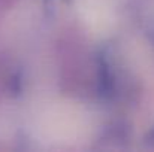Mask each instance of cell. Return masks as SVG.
I'll use <instances>...</instances> for the list:
<instances>
[{"instance_id":"6da1fadb","label":"cell","mask_w":154,"mask_h":152,"mask_svg":"<svg viewBox=\"0 0 154 152\" xmlns=\"http://www.w3.org/2000/svg\"><path fill=\"white\" fill-rule=\"evenodd\" d=\"M81 13L91 28L103 31L112 22V9L106 0H81Z\"/></svg>"}]
</instances>
